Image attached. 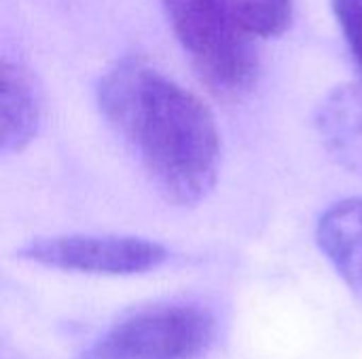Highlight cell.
Here are the masks:
<instances>
[{"label":"cell","mask_w":362,"mask_h":359,"mask_svg":"<svg viewBox=\"0 0 362 359\" xmlns=\"http://www.w3.org/2000/svg\"><path fill=\"white\" fill-rule=\"evenodd\" d=\"M19 258L87 275H140L159 269L168 250L151 239L119 235H64L30 241Z\"/></svg>","instance_id":"obj_4"},{"label":"cell","mask_w":362,"mask_h":359,"mask_svg":"<svg viewBox=\"0 0 362 359\" xmlns=\"http://www.w3.org/2000/svg\"><path fill=\"white\" fill-rule=\"evenodd\" d=\"M214 339L210 311L185 303L155 305L117 322L83 359H204Z\"/></svg>","instance_id":"obj_3"},{"label":"cell","mask_w":362,"mask_h":359,"mask_svg":"<svg viewBox=\"0 0 362 359\" xmlns=\"http://www.w3.org/2000/svg\"><path fill=\"white\" fill-rule=\"evenodd\" d=\"M172 32L210 91L235 99L257 78L250 32L225 0H161Z\"/></svg>","instance_id":"obj_2"},{"label":"cell","mask_w":362,"mask_h":359,"mask_svg":"<svg viewBox=\"0 0 362 359\" xmlns=\"http://www.w3.org/2000/svg\"><path fill=\"white\" fill-rule=\"evenodd\" d=\"M98 104L159 195L178 207L202 203L221 174V133L210 108L140 57L117 61Z\"/></svg>","instance_id":"obj_1"},{"label":"cell","mask_w":362,"mask_h":359,"mask_svg":"<svg viewBox=\"0 0 362 359\" xmlns=\"http://www.w3.org/2000/svg\"><path fill=\"white\" fill-rule=\"evenodd\" d=\"M252 36H278L291 23L293 0H225Z\"/></svg>","instance_id":"obj_8"},{"label":"cell","mask_w":362,"mask_h":359,"mask_svg":"<svg viewBox=\"0 0 362 359\" xmlns=\"http://www.w3.org/2000/svg\"><path fill=\"white\" fill-rule=\"evenodd\" d=\"M344 38L362 70V0H331Z\"/></svg>","instance_id":"obj_9"},{"label":"cell","mask_w":362,"mask_h":359,"mask_svg":"<svg viewBox=\"0 0 362 359\" xmlns=\"http://www.w3.org/2000/svg\"><path fill=\"white\" fill-rule=\"evenodd\" d=\"M316 129L337 165L362 176V87L341 85L318 106Z\"/></svg>","instance_id":"obj_6"},{"label":"cell","mask_w":362,"mask_h":359,"mask_svg":"<svg viewBox=\"0 0 362 359\" xmlns=\"http://www.w3.org/2000/svg\"><path fill=\"white\" fill-rule=\"evenodd\" d=\"M0 78V150L4 154H15L38 133L42 95L30 68L17 59H2Z\"/></svg>","instance_id":"obj_5"},{"label":"cell","mask_w":362,"mask_h":359,"mask_svg":"<svg viewBox=\"0 0 362 359\" xmlns=\"http://www.w3.org/2000/svg\"><path fill=\"white\" fill-rule=\"evenodd\" d=\"M316 241L346 288L362 303V197L331 205L318 220Z\"/></svg>","instance_id":"obj_7"}]
</instances>
